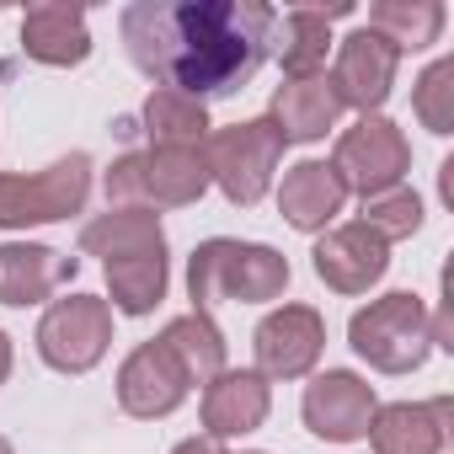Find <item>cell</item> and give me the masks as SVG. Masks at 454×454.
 Listing matches in <instances>:
<instances>
[{
    "label": "cell",
    "instance_id": "cell-15",
    "mask_svg": "<svg viewBox=\"0 0 454 454\" xmlns=\"http://www.w3.org/2000/svg\"><path fill=\"white\" fill-rule=\"evenodd\" d=\"M268 380L257 369H224L219 380L203 385V427L208 438H241V433H257L268 422Z\"/></svg>",
    "mask_w": 454,
    "mask_h": 454
},
{
    "label": "cell",
    "instance_id": "cell-24",
    "mask_svg": "<svg viewBox=\"0 0 454 454\" xmlns=\"http://www.w3.org/2000/svg\"><path fill=\"white\" fill-rule=\"evenodd\" d=\"M145 129H150V139H155V145L198 150V145L208 139V113H203V102H198V97L160 86V91H150V102H145Z\"/></svg>",
    "mask_w": 454,
    "mask_h": 454
},
{
    "label": "cell",
    "instance_id": "cell-7",
    "mask_svg": "<svg viewBox=\"0 0 454 454\" xmlns=\"http://www.w3.org/2000/svg\"><path fill=\"white\" fill-rule=\"evenodd\" d=\"M406 166H411V145L380 113L374 118H358L353 129H342L337 155H332V171L342 176V187L348 192H364V198H380V192L401 187L406 182Z\"/></svg>",
    "mask_w": 454,
    "mask_h": 454
},
{
    "label": "cell",
    "instance_id": "cell-25",
    "mask_svg": "<svg viewBox=\"0 0 454 454\" xmlns=\"http://www.w3.org/2000/svg\"><path fill=\"white\" fill-rule=\"evenodd\" d=\"M369 33L390 38L395 54H406V49L417 54V49L438 43V33H443V6H438V0H380V6L369 12Z\"/></svg>",
    "mask_w": 454,
    "mask_h": 454
},
{
    "label": "cell",
    "instance_id": "cell-12",
    "mask_svg": "<svg viewBox=\"0 0 454 454\" xmlns=\"http://www.w3.org/2000/svg\"><path fill=\"white\" fill-rule=\"evenodd\" d=\"M187 374H182V364L166 353V342L155 337V342H139L129 358H123V369H118V406L129 411V417H171L182 401H187Z\"/></svg>",
    "mask_w": 454,
    "mask_h": 454
},
{
    "label": "cell",
    "instance_id": "cell-19",
    "mask_svg": "<svg viewBox=\"0 0 454 454\" xmlns=\"http://www.w3.org/2000/svg\"><path fill=\"white\" fill-rule=\"evenodd\" d=\"M342 203H348V187H342V176L332 171V160H300L289 176H284V187H278V208H284V219L294 224V231H326V224L342 214Z\"/></svg>",
    "mask_w": 454,
    "mask_h": 454
},
{
    "label": "cell",
    "instance_id": "cell-9",
    "mask_svg": "<svg viewBox=\"0 0 454 454\" xmlns=\"http://www.w3.org/2000/svg\"><path fill=\"white\" fill-rule=\"evenodd\" d=\"M305 427L326 443H353L369 433L380 401H374V385L358 380L353 369H326L305 385Z\"/></svg>",
    "mask_w": 454,
    "mask_h": 454
},
{
    "label": "cell",
    "instance_id": "cell-10",
    "mask_svg": "<svg viewBox=\"0 0 454 454\" xmlns=\"http://www.w3.org/2000/svg\"><path fill=\"white\" fill-rule=\"evenodd\" d=\"M252 348H257V374L262 380H300V374L316 369V358L326 348V321L310 305H284L257 326Z\"/></svg>",
    "mask_w": 454,
    "mask_h": 454
},
{
    "label": "cell",
    "instance_id": "cell-17",
    "mask_svg": "<svg viewBox=\"0 0 454 454\" xmlns=\"http://www.w3.org/2000/svg\"><path fill=\"white\" fill-rule=\"evenodd\" d=\"M337 118H342V97H337L332 75L284 81V86L273 91V113H268V123L284 134V145H310V139H321Z\"/></svg>",
    "mask_w": 454,
    "mask_h": 454
},
{
    "label": "cell",
    "instance_id": "cell-30",
    "mask_svg": "<svg viewBox=\"0 0 454 454\" xmlns=\"http://www.w3.org/2000/svg\"><path fill=\"white\" fill-rule=\"evenodd\" d=\"M0 454H12V443H6V438H0Z\"/></svg>",
    "mask_w": 454,
    "mask_h": 454
},
{
    "label": "cell",
    "instance_id": "cell-28",
    "mask_svg": "<svg viewBox=\"0 0 454 454\" xmlns=\"http://www.w3.org/2000/svg\"><path fill=\"white\" fill-rule=\"evenodd\" d=\"M171 454H224V443H219V438H208V433H203V438H187V443H176V449H171Z\"/></svg>",
    "mask_w": 454,
    "mask_h": 454
},
{
    "label": "cell",
    "instance_id": "cell-21",
    "mask_svg": "<svg viewBox=\"0 0 454 454\" xmlns=\"http://www.w3.org/2000/svg\"><path fill=\"white\" fill-rule=\"evenodd\" d=\"M160 247H166V231H160V214H150V208H107L81 231V252H91L102 262L160 252Z\"/></svg>",
    "mask_w": 454,
    "mask_h": 454
},
{
    "label": "cell",
    "instance_id": "cell-1",
    "mask_svg": "<svg viewBox=\"0 0 454 454\" xmlns=\"http://www.w3.org/2000/svg\"><path fill=\"white\" fill-rule=\"evenodd\" d=\"M129 59L187 97H231L262 70L278 12L262 0H134L118 17Z\"/></svg>",
    "mask_w": 454,
    "mask_h": 454
},
{
    "label": "cell",
    "instance_id": "cell-6",
    "mask_svg": "<svg viewBox=\"0 0 454 454\" xmlns=\"http://www.w3.org/2000/svg\"><path fill=\"white\" fill-rule=\"evenodd\" d=\"M203 155H208V176L219 182V192L231 198L236 208H252L273 171H278V155H284V134L268 123V118H252V123H231L203 139Z\"/></svg>",
    "mask_w": 454,
    "mask_h": 454
},
{
    "label": "cell",
    "instance_id": "cell-18",
    "mask_svg": "<svg viewBox=\"0 0 454 454\" xmlns=\"http://www.w3.org/2000/svg\"><path fill=\"white\" fill-rule=\"evenodd\" d=\"M22 49H27V59L54 65V70L81 65V59L91 54L86 12L70 6V0H49V6H33V12L22 17Z\"/></svg>",
    "mask_w": 454,
    "mask_h": 454
},
{
    "label": "cell",
    "instance_id": "cell-8",
    "mask_svg": "<svg viewBox=\"0 0 454 454\" xmlns=\"http://www.w3.org/2000/svg\"><path fill=\"white\" fill-rule=\"evenodd\" d=\"M113 342V305L97 300V294H70V300H54L49 316L38 321V353L49 369L59 374H86L102 364Z\"/></svg>",
    "mask_w": 454,
    "mask_h": 454
},
{
    "label": "cell",
    "instance_id": "cell-26",
    "mask_svg": "<svg viewBox=\"0 0 454 454\" xmlns=\"http://www.w3.org/2000/svg\"><path fill=\"white\" fill-rule=\"evenodd\" d=\"M358 224H369L385 247L390 241H406V236H417V224H422V198L401 182V187H390L380 198H364V219Z\"/></svg>",
    "mask_w": 454,
    "mask_h": 454
},
{
    "label": "cell",
    "instance_id": "cell-22",
    "mask_svg": "<svg viewBox=\"0 0 454 454\" xmlns=\"http://www.w3.org/2000/svg\"><path fill=\"white\" fill-rule=\"evenodd\" d=\"M160 342H166V353L182 364L187 385H208V380L224 374V337H219V326H214L208 316H198V310L176 316V321L160 332Z\"/></svg>",
    "mask_w": 454,
    "mask_h": 454
},
{
    "label": "cell",
    "instance_id": "cell-11",
    "mask_svg": "<svg viewBox=\"0 0 454 454\" xmlns=\"http://www.w3.org/2000/svg\"><path fill=\"white\" fill-rule=\"evenodd\" d=\"M395 65H401V54H395V43L380 38V33L358 27L353 38H342V49H337V70H332V86H337L342 107H358L364 118H374V113L390 102Z\"/></svg>",
    "mask_w": 454,
    "mask_h": 454
},
{
    "label": "cell",
    "instance_id": "cell-23",
    "mask_svg": "<svg viewBox=\"0 0 454 454\" xmlns=\"http://www.w3.org/2000/svg\"><path fill=\"white\" fill-rule=\"evenodd\" d=\"M166 247L160 252H139V257H118L107 262V294L123 316H150L160 300H166Z\"/></svg>",
    "mask_w": 454,
    "mask_h": 454
},
{
    "label": "cell",
    "instance_id": "cell-16",
    "mask_svg": "<svg viewBox=\"0 0 454 454\" xmlns=\"http://www.w3.org/2000/svg\"><path fill=\"white\" fill-rule=\"evenodd\" d=\"M75 273H81V262L54 247L6 241L0 247V305H38V300L59 294Z\"/></svg>",
    "mask_w": 454,
    "mask_h": 454
},
{
    "label": "cell",
    "instance_id": "cell-4",
    "mask_svg": "<svg viewBox=\"0 0 454 454\" xmlns=\"http://www.w3.org/2000/svg\"><path fill=\"white\" fill-rule=\"evenodd\" d=\"M208 155L203 145L198 150H171V145H150L145 155H123L113 160V171L102 176L107 187V203H134V198H150V203H166V208H182V203H198L203 187H208ZM139 208V203H134Z\"/></svg>",
    "mask_w": 454,
    "mask_h": 454
},
{
    "label": "cell",
    "instance_id": "cell-29",
    "mask_svg": "<svg viewBox=\"0 0 454 454\" xmlns=\"http://www.w3.org/2000/svg\"><path fill=\"white\" fill-rule=\"evenodd\" d=\"M6 374H12V337L0 332V385H6Z\"/></svg>",
    "mask_w": 454,
    "mask_h": 454
},
{
    "label": "cell",
    "instance_id": "cell-5",
    "mask_svg": "<svg viewBox=\"0 0 454 454\" xmlns=\"http://www.w3.org/2000/svg\"><path fill=\"white\" fill-rule=\"evenodd\" d=\"M91 192V155H65L38 176L0 171V231H27V224H54L86 208Z\"/></svg>",
    "mask_w": 454,
    "mask_h": 454
},
{
    "label": "cell",
    "instance_id": "cell-20",
    "mask_svg": "<svg viewBox=\"0 0 454 454\" xmlns=\"http://www.w3.org/2000/svg\"><path fill=\"white\" fill-rule=\"evenodd\" d=\"M353 6H294L278 17V59H284V75L300 81V75H316L326 65V49H332V22L348 17Z\"/></svg>",
    "mask_w": 454,
    "mask_h": 454
},
{
    "label": "cell",
    "instance_id": "cell-13",
    "mask_svg": "<svg viewBox=\"0 0 454 454\" xmlns=\"http://www.w3.org/2000/svg\"><path fill=\"white\" fill-rule=\"evenodd\" d=\"M390 268V247L369 231V224H337L316 241V278L337 294H364L369 284H380Z\"/></svg>",
    "mask_w": 454,
    "mask_h": 454
},
{
    "label": "cell",
    "instance_id": "cell-14",
    "mask_svg": "<svg viewBox=\"0 0 454 454\" xmlns=\"http://www.w3.org/2000/svg\"><path fill=\"white\" fill-rule=\"evenodd\" d=\"M449 422H454V401H395L380 406L369 422V443L374 454H449Z\"/></svg>",
    "mask_w": 454,
    "mask_h": 454
},
{
    "label": "cell",
    "instance_id": "cell-3",
    "mask_svg": "<svg viewBox=\"0 0 454 454\" xmlns=\"http://www.w3.org/2000/svg\"><path fill=\"white\" fill-rule=\"evenodd\" d=\"M348 342H353V353L369 369H380V374H411L433 353V316H427V305L417 294L395 289V294L364 305L348 321Z\"/></svg>",
    "mask_w": 454,
    "mask_h": 454
},
{
    "label": "cell",
    "instance_id": "cell-27",
    "mask_svg": "<svg viewBox=\"0 0 454 454\" xmlns=\"http://www.w3.org/2000/svg\"><path fill=\"white\" fill-rule=\"evenodd\" d=\"M411 107H417L422 129H433V134H454V59H438V65L422 70Z\"/></svg>",
    "mask_w": 454,
    "mask_h": 454
},
{
    "label": "cell",
    "instance_id": "cell-2",
    "mask_svg": "<svg viewBox=\"0 0 454 454\" xmlns=\"http://www.w3.org/2000/svg\"><path fill=\"white\" fill-rule=\"evenodd\" d=\"M289 289V262L262 247V241H203L187 257V294L192 310L208 316L219 300H236V305H262L278 300Z\"/></svg>",
    "mask_w": 454,
    "mask_h": 454
}]
</instances>
